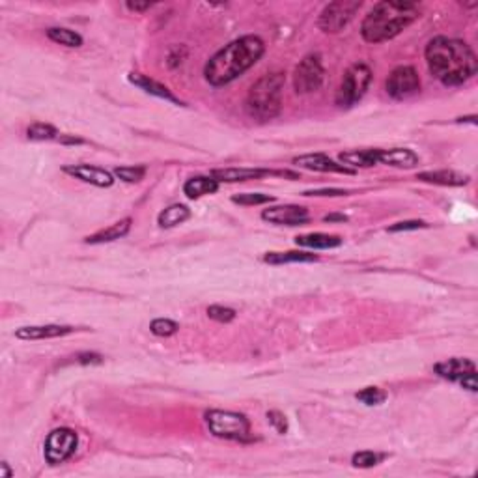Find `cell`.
<instances>
[{
    "mask_svg": "<svg viewBox=\"0 0 478 478\" xmlns=\"http://www.w3.org/2000/svg\"><path fill=\"white\" fill-rule=\"evenodd\" d=\"M428 70L445 86H460L473 79L478 71L474 50L462 40L438 36L424 50Z\"/></svg>",
    "mask_w": 478,
    "mask_h": 478,
    "instance_id": "obj_1",
    "label": "cell"
},
{
    "mask_svg": "<svg viewBox=\"0 0 478 478\" xmlns=\"http://www.w3.org/2000/svg\"><path fill=\"white\" fill-rule=\"evenodd\" d=\"M266 53V43L258 36H243L217 50L204 67V77L215 88L227 86L251 70Z\"/></svg>",
    "mask_w": 478,
    "mask_h": 478,
    "instance_id": "obj_2",
    "label": "cell"
},
{
    "mask_svg": "<svg viewBox=\"0 0 478 478\" xmlns=\"http://www.w3.org/2000/svg\"><path fill=\"white\" fill-rule=\"evenodd\" d=\"M418 17H420V8L415 2L383 0L374 6L363 19L361 36L366 43H383L396 38Z\"/></svg>",
    "mask_w": 478,
    "mask_h": 478,
    "instance_id": "obj_3",
    "label": "cell"
},
{
    "mask_svg": "<svg viewBox=\"0 0 478 478\" xmlns=\"http://www.w3.org/2000/svg\"><path fill=\"white\" fill-rule=\"evenodd\" d=\"M286 85V75L282 71H273L260 77L251 86L245 97V111L258 121H267L277 118L282 109V92Z\"/></svg>",
    "mask_w": 478,
    "mask_h": 478,
    "instance_id": "obj_4",
    "label": "cell"
},
{
    "mask_svg": "<svg viewBox=\"0 0 478 478\" xmlns=\"http://www.w3.org/2000/svg\"><path fill=\"white\" fill-rule=\"evenodd\" d=\"M207 430L219 439L227 441H241L249 443L251 438V423L243 413L222 411V409H212L204 415Z\"/></svg>",
    "mask_w": 478,
    "mask_h": 478,
    "instance_id": "obj_5",
    "label": "cell"
},
{
    "mask_svg": "<svg viewBox=\"0 0 478 478\" xmlns=\"http://www.w3.org/2000/svg\"><path fill=\"white\" fill-rule=\"evenodd\" d=\"M370 82H372V70L366 64L359 62V64L347 67L337 90V105L342 109H349L359 103L366 94Z\"/></svg>",
    "mask_w": 478,
    "mask_h": 478,
    "instance_id": "obj_6",
    "label": "cell"
},
{
    "mask_svg": "<svg viewBox=\"0 0 478 478\" xmlns=\"http://www.w3.org/2000/svg\"><path fill=\"white\" fill-rule=\"evenodd\" d=\"M363 2L361 0H337L331 2L322 10L317 26L325 34H338L342 32L361 10Z\"/></svg>",
    "mask_w": 478,
    "mask_h": 478,
    "instance_id": "obj_7",
    "label": "cell"
},
{
    "mask_svg": "<svg viewBox=\"0 0 478 478\" xmlns=\"http://www.w3.org/2000/svg\"><path fill=\"white\" fill-rule=\"evenodd\" d=\"M323 79H325V70H323L320 55H307L293 70V88L301 96L320 90Z\"/></svg>",
    "mask_w": 478,
    "mask_h": 478,
    "instance_id": "obj_8",
    "label": "cell"
},
{
    "mask_svg": "<svg viewBox=\"0 0 478 478\" xmlns=\"http://www.w3.org/2000/svg\"><path fill=\"white\" fill-rule=\"evenodd\" d=\"M435 374L439 378L448 379V381L458 383L463 389H467L469 393H477V364L471 361V359H462L454 357L443 361V363H438L433 366Z\"/></svg>",
    "mask_w": 478,
    "mask_h": 478,
    "instance_id": "obj_9",
    "label": "cell"
},
{
    "mask_svg": "<svg viewBox=\"0 0 478 478\" xmlns=\"http://www.w3.org/2000/svg\"><path fill=\"white\" fill-rule=\"evenodd\" d=\"M79 438L71 428H56L47 435L43 456L49 465H60L75 454Z\"/></svg>",
    "mask_w": 478,
    "mask_h": 478,
    "instance_id": "obj_10",
    "label": "cell"
},
{
    "mask_svg": "<svg viewBox=\"0 0 478 478\" xmlns=\"http://www.w3.org/2000/svg\"><path fill=\"white\" fill-rule=\"evenodd\" d=\"M387 94L393 99H408L420 92V77L411 66H398L391 71L387 82Z\"/></svg>",
    "mask_w": 478,
    "mask_h": 478,
    "instance_id": "obj_11",
    "label": "cell"
},
{
    "mask_svg": "<svg viewBox=\"0 0 478 478\" xmlns=\"http://www.w3.org/2000/svg\"><path fill=\"white\" fill-rule=\"evenodd\" d=\"M262 219L278 227H301L310 221L307 207L295 206V204H284V206L267 207L262 212Z\"/></svg>",
    "mask_w": 478,
    "mask_h": 478,
    "instance_id": "obj_12",
    "label": "cell"
},
{
    "mask_svg": "<svg viewBox=\"0 0 478 478\" xmlns=\"http://www.w3.org/2000/svg\"><path fill=\"white\" fill-rule=\"evenodd\" d=\"M212 176L217 182H227V183H237V182H249V180H260L266 176H284L295 180L297 174L288 170H266V168H219L213 170Z\"/></svg>",
    "mask_w": 478,
    "mask_h": 478,
    "instance_id": "obj_13",
    "label": "cell"
},
{
    "mask_svg": "<svg viewBox=\"0 0 478 478\" xmlns=\"http://www.w3.org/2000/svg\"><path fill=\"white\" fill-rule=\"evenodd\" d=\"M64 172L67 176H73L75 180H81L85 183L96 187H111L114 183V176L105 168L92 165H67L64 166Z\"/></svg>",
    "mask_w": 478,
    "mask_h": 478,
    "instance_id": "obj_14",
    "label": "cell"
},
{
    "mask_svg": "<svg viewBox=\"0 0 478 478\" xmlns=\"http://www.w3.org/2000/svg\"><path fill=\"white\" fill-rule=\"evenodd\" d=\"M293 165L299 166V168H307V170L316 172H335V174H347V176L355 174V170H352V168H347L344 165H338V163H335L327 156H323V153H308V156L295 157Z\"/></svg>",
    "mask_w": 478,
    "mask_h": 478,
    "instance_id": "obj_15",
    "label": "cell"
},
{
    "mask_svg": "<svg viewBox=\"0 0 478 478\" xmlns=\"http://www.w3.org/2000/svg\"><path fill=\"white\" fill-rule=\"evenodd\" d=\"M75 331L70 325H26L16 331V337L19 340H45V338L66 337Z\"/></svg>",
    "mask_w": 478,
    "mask_h": 478,
    "instance_id": "obj_16",
    "label": "cell"
},
{
    "mask_svg": "<svg viewBox=\"0 0 478 478\" xmlns=\"http://www.w3.org/2000/svg\"><path fill=\"white\" fill-rule=\"evenodd\" d=\"M418 182L433 183V185H445V187H463L467 185L471 178L467 174H460L454 170H428L420 172L417 176Z\"/></svg>",
    "mask_w": 478,
    "mask_h": 478,
    "instance_id": "obj_17",
    "label": "cell"
},
{
    "mask_svg": "<svg viewBox=\"0 0 478 478\" xmlns=\"http://www.w3.org/2000/svg\"><path fill=\"white\" fill-rule=\"evenodd\" d=\"M129 81H131L135 86H138L141 90L146 92V94H150V96H156V97H159V99L170 101V103H174V105H183L182 101L178 99V97L174 96V94H172L166 86H163L161 82L153 81V79H148L146 75H141V73H129Z\"/></svg>",
    "mask_w": 478,
    "mask_h": 478,
    "instance_id": "obj_18",
    "label": "cell"
},
{
    "mask_svg": "<svg viewBox=\"0 0 478 478\" xmlns=\"http://www.w3.org/2000/svg\"><path fill=\"white\" fill-rule=\"evenodd\" d=\"M378 163L396 168H413L418 165V157L408 148H393V150H378Z\"/></svg>",
    "mask_w": 478,
    "mask_h": 478,
    "instance_id": "obj_19",
    "label": "cell"
},
{
    "mask_svg": "<svg viewBox=\"0 0 478 478\" xmlns=\"http://www.w3.org/2000/svg\"><path fill=\"white\" fill-rule=\"evenodd\" d=\"M217 189H219V182L213 176L189 178L183 185L185 197L191 198V200H197V198L206 197V195H213V192H217Z\"/></svg>",
    "mask_w": 478,
    "mask_h": 478,
    "instance_id": "obj_20",
    "label": "cell"
},
{
    "mask_svg": "<svg viewBox=\"0 0 478 478\" xmlns=\"http://www.w3.org/2000/svg\"><path fill=\"white\" fill-rule=\"evenodd\" d=\"M340 163L352 170L357 168H370V166L378 165V150H353L340 153Z\"/></svg>",
    "mask_w": 478,
    "mask_h": 478,
    "instance_id": "obj_21",
    "label": "cell"
},
{
    "mask_svg": "<svg viewBox=\"0 0 478 478\" xmlns=\"http://www.w3.org/2000/svg\"><path fill=\"white\" fill-rule=\"evenodd\" d=\"M131 222H133L131 217H126V219L114 222L112 227L105 228V230L96 232L94 236H88L86 237V243H90V245H97V243L116 241V239H120V237L129 234V230H131Z\"/></svg>",
    "mask_w": 478,
    "mask_h": 478,
    "instance_id": "obj_22",
    "label": "cell"
},
{
    "mask_svg": "<svg viewBox=\"0 0 478 478\" xmlns=\"http://www.w3.org/2000/svg\"><path fill=\"white\" fill-rule=\"evenodd\" d=\"M297 247L305 249H314V251H325V249H337L342 245V239L338 236H329V234H307V236H297L295 237Z\"/></svg>",
    "mask_w": 478,
    "mask_h": 478,
    "instance_id": "obj_23",
    "label": "cell"
},
{
    "mask_svg": "<svg viewBox=\"0 0 478 478\" xmlns=\"http://www.w3.org/2000/svg\"><path fill=\"white\" fill-rule=\"evenodd\" d=\"M264 262L271 266H282V264H308L317 262V254L303 251H288V252H269L264 256Z\"/></svg>",
    "mask_w": 478,
    "mask_h": 478,
    "instance_id": "obj_24",
    "label": "cell"
},
{
    "mask_svg": "<svg viewBox=\"0 0 478 478\" xmlns=\"http://www.w3.org/2000/svg\"><path fill=\"white\" fill-rule=\"evenodd\" d=\"M189 217H191V210L189 207L183 206V204H172V206H168L159 213L157 222H159L161 228H174L178 224L185 222Z\"/></svg>",
    "mask_w": 478,
    "mask_h": 478,
    "instance_id": "obj_25",
    "label": "cell"
},
{
    "mask_svg": "<svg viewBox=\"0 0 478 478\" xmlns=\"http://www.w3.org/2000/svg\"><path fill=\"white\" fill-rule=\"evenodd\" d=\"M47 38L55 43H60V45L66 47H81L82 38L81 34L70 31V28H58V26H53L47 31Z\"/></svg>",
    "mask_w": 478,
    "mask_h": 478,
    "instance_id": "obj_26",
    "label": "cell"
},
{
    "mask_svg": "<svg viewBox=\"0 0 478 478\" xmlns=\"http://www.w3.org/2000/svg\"><path fill=\"white\" fill-rule=\"evenodd\" d=\"M26 136L31 138V141H55L58 138V131H56V127L49 126V124H32L28 129H26Z\"/></svg>",
    "mask_w": 478,
    "mask_h": 478,
    "instance_id": "obj_27",
    "label": "cell"
},
{
    "mask_svg": "<svg viewBox=\"0 0 478 478\" xmlns=\"http://www.w3.org/2000/svg\"><path fill=\"white\" fill-rule=\"evenodd\" d=\"M114 176L126 183H138L146 176V166H118Z\"/></svg>",
    "mask_w": 478,
    "mask_h": 478,
    "instance_id": "obj_28",
    "label": "cell"
},
{
    "mask_svg": "<svg viewBox=\"0 0 478 478\" xmlns=\"http://www.w3.org/2000/svg\"><path fill=\"white\" fill-rule=\"evenodd\" d=\"M355 398L364 406H381L387 400V393L379 387H366L363 391H359Z\"/></svg>",
    "mask_w": 478,
    "mask_h": 478,
    "instance_id": "obj_29",
    "label": "cell"
},
{
    "mask_svg": "<svg viewBox=\"0 0 478 478\" xmlns=\"http://www.w3.org/2000/svg\"><path fill=\"white\" fill-rule=\"evenodd\" d=\"M178 329H180V325L174 320H168V317H157L150 323V331L156 337H172V335H176Z\"/></svg>",
    "mask_w": 478,
    "mask_h": 478,
    "instance_id": "obj_30",
    "label": "cell"
},
{
    "mask_svg": "<svg viewBox=\"0 0 478 478\" xmlns=\"http://www.w3.org/2000/svg\"><path fill=\"white\" fill-rule=\"evenodd\" d=\"M275 198L269 195H262V192H243V195L232 197V202L239 204V206H262V204H269Z\"/></svg>",
    "mask_w": 478,
    "mask_h": 478,
    "instance_id": "obj_31",
    "label": "cell"
},
{
    "mask_svg": "<svg viewBox=\"0 0 478 478\" xmlns=\"http://www.w3.org/2000/svg\"><path fill=\"white\" fill-rule=\"evenodd\" d=\"M383 458H385L383 454L372 452V450H363V452L353 454L352 463L359 469H370V467H376L378 463H381Z\"/></svg>",
    "mask_w": 478,
    "mask_h": 478,
    "instance_id": "obj_32",
    "label": "cell"
},
{
    "mask_svg": "<svg viewBox=\"0 0 478 478\" xmlns=\"http://www.w3.org/2000/svg\"><path fill=\"white\" fill-rule=\"evenodd\" d=\"M207 316L219 323H230L236 317V310L228 307H221V305H213V307L207 308Z\"/></svg>",
    "mask_w": 478,
    "mask_h": 478,
    "instance_id": "obj_33",
    "label": "cell"
},
{
    "mask_svg": "<svg viewBox=\"0 0 478 478\" xmlns=\"http://www.w3.org/2000/svg\"><path fill=\"white\" fill-rule=\"evenodd\" d=\"M187 58V47L185 45H176L172 47L170 50H168V60H166V64H168V67H178L182 66L183 60Z\"/></svg>",
    "mask_w": 478,
    "mask_h": 478,
    "instance_id": "obj_34",
    "label": "cell"
},
{
    "mask_svg": "<svg viewBox=\"0 0 478 478\" xmlns=\"http://www.w3.org/2000/svg\"><path fill=\"white\" fill-rule=\"evenodd\" d=\"M267 420H269V424H271L273 428L277 430L278 433H282V435L288 432V420L286 417H284V413L269 411L267 413Z\"/></svg>",
    "mask_w": 478,
    "mask_h": 478,
    "instance_id": "obj_35",
    "label": "cell"
},
{
    "mask_svg": "<svg viewBox=\"0 0 478 478\" xmlns=\"http://www.w3.org/2000/svg\"><path fill=\"white\" fill-rule=\"evenodd\" d=\"M428 224L424 221H402L396 222L393 227H389V232H408V230H418V228H426Z\"/></svg>",
    "mask_w": 478,
    "mask_h": 478,
    "instance_id": "obj_36",
    "label": "cell"
},
{
    "mask_svg": "<svg viewBox=\"0 0 478 478\" xmlns=\"http://www.w3.org/2000/svg\"><path fill=\"white\" fill-rule=\"evenodd\" d=\"M347 191L344 189H316V191H307L305 197H346Z\"/></svg>",
    "mask_w": 478,
    "mask_h": 478,
    "instance_id": "obj_37",
    "label": "cell"
},
{
    "mask_svg": "<svg viewBox=\"0 0 478 478\" xmlns=\"http://www.w3.org/2000/svg\"><path fill=\"white\" fill-rule=\"evenodd\" d=\"M103 361L101 355L97 353H81V355H77V363L81 364H99Z\"/></svg>",
    "mask_w": 478,
    "mask_h": 478,
    "instance_id": "obj_38",
    "label": "cell"
},
{
    "mask_svg": "<svg viewBox=\"0 0 478 478\" xmlns=\"http://www.w3.org/2000/svg\"><path fill=\"white\" fill-rule=\"evenodd\" d=\"M151 2H144V4H138V2H127L126 8L129 11H136V13H144V11H148L151 8Z\"/></svg>",
    "mask_w": 478,
    "mask_h": 478,
    "instance_id": "obj_39",
    "label": "cell"
},
{
    "mask_svg": "<svg viewBox=\"0 0 478 478\" xmlns=\"http://www.w3.org/2000/svg\"><path fill=\"white\" fill-rule=\"evenodd\" d=\"M58 141L64 144H82V138H73V136H58Z\"/></svg>",
    "mask_w": 478,
    "mask_h": 478,
    "instance_id": "obj_40",
    "label": "cell"
},
{
    "mask_svg": "<svg viewBox=\"0 0 478 478\" xmlns=\"http://www.w3.org/2000/svg\"><path fill=\"white\" fill-rule=\"evenodd\" d=\"M0 467H2V473H0V478H11V471L8 467V463L2 462L0 463Z\"/></svg>",
    "mask_w": 478,
    "mask_h": 478,
    "instance_id": "obj_41",
    "label": "cell"
},
{
    "mask_svg": "<svg viewBox=\"0 0 478 478\" xmlns=\"http://www.w3.org/2000/svg\"><path fill=\"white\" fill-rule=\"evenodd\" d=\"M325 221L331 222V221H346V217L344 215H327L325 217Z\"/></svg>",
    "mask_w": 478,
    "mask_h": 478,
    "instance_id": "obj_42",
    "label": "cell"
}]
</instances>
